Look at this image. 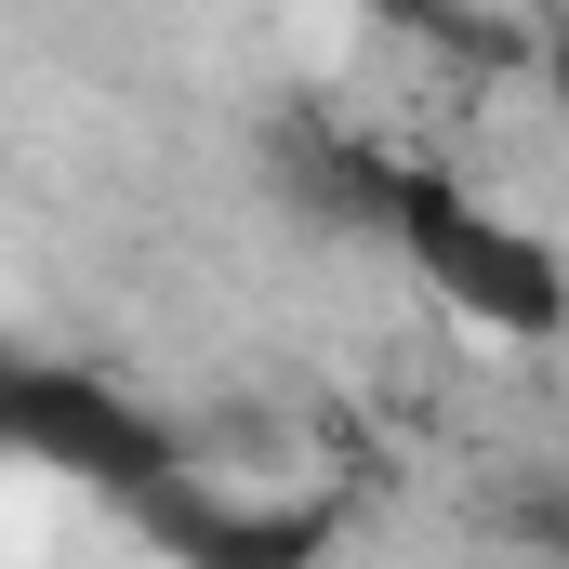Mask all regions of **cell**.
Listing matches in <instances>:
<instances>
[{
  "mask_svg": "<svg viewBox=\"0 0 569 569\" xmlns=\"http://www.w3.org/2000/svg\"><path fill=\"white\" fill-rule=\"evenodd\" d=\"M385 239L411 252V279L437 305H463L477 331H503V345H543L569 318V266L543 226H517V212H490V199H463L450 172H398L385 186Z\"/></svg>",
  "mask_w": 569,
  "mask_h": 569,
  "instance_id": "6da1fadb",
  "label": "cell"
},
{
  "mask_svg": "<svg viewBox=\"0 0 569 569\" xmlns=\"http://www.w3.org/2000/svg\"><path fill=\"white\" fill-rule=\"evenodd\" d=\"M0 450H27V463H53L80 490H120V503L146 477H172V437L146 425L120 385H93L67 358H13V345H0Z\"/></svg>",
  "mask_w": 569,
  "mask_h": 569,
  "instance_id": "7a4b0ae2",
  "label": "cell"
},
{
  "mask_svg": "<svg viewBox=\"0 0 569 569\" xmlns=\"http://www.w3.org/2000/svg\"><path fill=\"white\" fill-rule=\"evenodd\" d=\"M133 503L186 569H318L331 557V503H212V490H186V463L146 477Z\"/></svg>",
  "mask_w": 569,
  "mask_h": 569,
  "instance_id": "3957f363",
  "label": "cell"
}]
</instances>
